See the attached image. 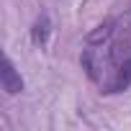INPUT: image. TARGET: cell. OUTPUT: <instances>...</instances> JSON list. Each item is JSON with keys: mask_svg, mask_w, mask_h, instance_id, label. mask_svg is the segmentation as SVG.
<instances>
[{"mask_svg": "<svg viewBox=\"0 0 131 131\" xmlns=\"http://www.w3.org/2000/svg\"><path fill=\"white\" fill-rule=\"evenodd\" d=\"M31 39H34L36 46H44V44H46V39H49V18H46V16H41V18L34 23Z\"/></svg>", "mask_w": 131, "mask_h": 131, "instance_id": "3957f363", "label": "cell"}, {"mask_svg": "<svg viewBox=\"0 0 131 131\" xmlns=\"http://www.w3.org/2000/svg\"><path fill=\"white\" fill-rule=\"evenodd\" d=\"M113 39H116V23L113 21H105L95 31L88 34V44H111Z\"/></svg>", "mask_w": 131, "mask_h": 131, "instance_id": "7a4b0ae2", "label": "cell"}, {"mask_svg": "<svg viewBox=\"0 0 131 131\" xmlns=\"http://www.w3.org/2000/svg\"><path fill=\"white\" fill-rule=\"evenodd\" d=\"M0 85H3V90H5L8 95H18V93L23 90V80H21V75H18V70H16V64H13L8 57H3V67H0Z\"/></svg>", "mask_w": 131, "mask_h": 131, "instance_id": "6da1fadb", "label": "cell"}]
</instances>
